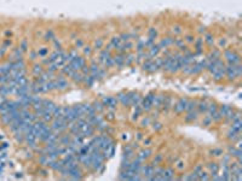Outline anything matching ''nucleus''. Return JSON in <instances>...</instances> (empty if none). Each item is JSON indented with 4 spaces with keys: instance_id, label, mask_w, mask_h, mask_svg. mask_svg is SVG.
<instances>
[{
    "instance_id": "7ed1b4c3",
    "label": "nucleus",
    "mask_w": 242,
    "mask_h": 181,
    "mask_svg": "<svg viewBox=\"0 0 242 181\" xmlns=\"http://www.w3.org/2000/svg\"><path fill=\"white\" fill-rule=\"evenodd\" d=\"M34 73H35V74L41 73V69H40V67H35V69H34Z\"/></svg>"
},
{
    "instance_id": "f03ea898",
    "label": "nucleus",
    "mask_w": 242,
    "mask_h": 181,
    "mask_svg": "<svg viewBox=\"0 0 242 181\" xmlns=\"http://www.w3.org/2000/svg\"><path fill=\"white\" fill-rule=\"evenodd\" d=\"M65 128V122H63L62 120H56L53 122V129L56 130H63Z\"/></svg>"
},
{
    "instance_id": "f257e3e1",
    "label": "nucleus",
    "mask_w": 242,
    "mask_h": 181,
    "mask_svg": "<svg viewBox=\"0 0 242 181\" xmlns=\"http://www.w3.org/2000/svg\"><path fill=\"white\" fill-rule=\"evenodd\" d=\"M225 56H226V59H228L231 64H240V57L235 52L226 51L225 52Z\"/></svg>"
}]
</instances>
